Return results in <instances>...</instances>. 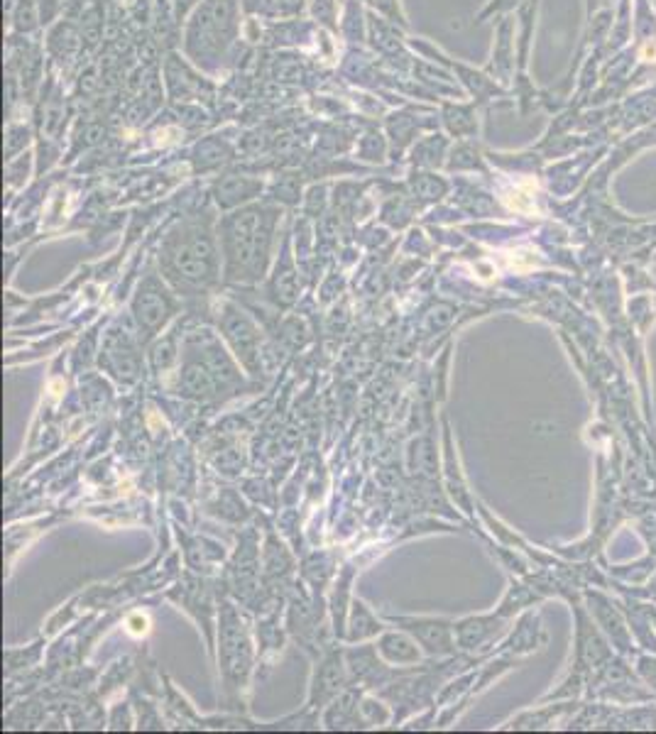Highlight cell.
I'll use <instances>...</instances> for the list:
<instances>
[{
    "instance_id": "30bf717a",
    "label": "cell",
    "mask_w": 656,
    "mask_h": 734,
    "mask_svg": "<svg viewBox=\"0 0 656 734\" xmlns=\"http://www.w3.org/2000/svg\"><path fill=\"white\" fill-rule=\"evenodd\" d=\"M399 629L412 634L414 642L424 649L426 656H448L453 654V639H451V622L436 620V617H402L392 615L387 617Z\"/></svg>"
},
{
    "instance_id": "8992f818",
    "label": "cell",
    "mask_w": 656,
    "mask_h": 734,
    "mask_svg": "<svg viewBox=\"0 0 656 734\" xmlns=\"http://www.w3.org/2000/svg\"><path fill=\"white\" fill-rule=\"evenodd\" d=\"M174 314H177V299L167 289L164 279L155 270H150L142 277L133 297V316L138 323L140 343H150L152 338L160 336Z\"/></svg>"
},
{
    "instance_id": "d6986e66",
    "label": "cell",
    "mask_w": 656,
    "mask_h": 734,
    "mask_svg": "<svg viewBox=\"0 0 656 734\" xmlns=\"http://www.w3.org/2000/svg\"><path fill=\"white\" fill-rule=\"evenodd\" d=\"M360 712H363L365 725L382 727V725H387V720H390V710H387L382 703H377V700H373V698L360 700Z\"/></svg>"
},
{
    "instance_id": "ffe728a7",
    "label": "cell",
    "mask_w": 656,
    "mask_h": 734,
    "mask_svg": "<svg viewBox=\"0 0 656 734\" xmlns=\"http://www.w3.org/2000/svg\"><path fill=\"white\" fill-rule=\"evenodd\" d=\"M414 194L422 196V199H436V177L431 174H419L412 179Z\"/></svg>"
},
{
    "instance_id": "4fadbf2b",
    "label": "cell",
    "mask_w": 656,
    "mask_h": 734,
    "mask_svg": "<svg viewBox=\"0 0 656 734\" xmlns=\"http://www.w3.org/2000/svg\"><path fill=\"white\" fill-rule=\"evenodd\" d=\"M324 725L328 727V730L363 727L365 720H363V712H360V690H355V686L346 688L336 700H333V703H328Z\"/></svg>"
},
{
    "instance_id": "44dd1931",
    "label": "cell",
    "mask_w": 656,
    "mask_h": 734,
    "mask_svg": "<svg viewBox=\"0 0 656 734\" xmlns=\"http://www.w3.org/2000/svg\"><path fill=\"white\" fill-rule=\"evenodd\" d=\"M368 3L375 5V8L380 10V13L390 15V18L395 20V23H402L404 25V15L399 13V3H397V0H368Z\"/></svg>"
},
{
    "instance_id": "8fae6325",
    "label": "cell",
    "mask_w": 656,
    "mask_h": 734,
    "mask_svg": "<svg viewBox=\"0 0 656 734\" xmlns=\"http://www.w3.org/2000/svg\"><path fill=\"white\" fill-rule=\"evenodd\" d=\"M101 365H106L118 380H135L140 370V355L138 348H135L133 336L128 331H120V328H113L108 333L106 343H103V353H101Z\"/></svg>"
},
{
    "instance_id": "3957f363",
    "label": "cell",
    "mask_w": 656,
    "mask_h": 734,
    "mask_svg": "<svg viewBox=\"0 0 656 734\" xmlns=\"http://www.w3.org/2000/svg\"><path fill=\"white\" fill-rule=\"evenodd\" d=\"M245 387L243 375L211 331L191 333L184 343L179 394L196 402H213Z\"/></svg>"
},
{
    "instance_id": "9c48e42d",
    "label": "cell",
    "mask_w": 656,
    "mask_h": 734,
    "mask_svg": "<svg viewBox=\"0 0 656 734\" xmlns=\"http://www.w3.org/2000/svg\"><path fill=\"white\" fill-rule=\"evenodd\" d=\"M348 686H351V681H348L346 654H341V651H328L324 659H321L314 668L306 710L326 708V705L333 703V700H336Z\"/></svg>"
},
{
    "instance_id": "277c9868",
    "label": "cell",
    "mask_w": 656,
    "mask_h": 734,
    "mask_svg": "<svg viewBox=\"0 0 656 734\" xmlns=\"http://www.w3.org/2000/svg\"><path fill=\"white\" fill-rule=\"evenodd\" d=\"M218 666L228 708H240V695L253 673V642L243 615L228 600L218 605Z\"/></svg>"
},
{
    "instance_id": "52a82bcc",
    "label": "cell",
    "mask_w": 656,
    "mask_h": 734,
    "mask_svg": "<svg viewBox=\"0 0 656 734\" xmlns=\"http://www.w3.org/2000/svg\"><path fill=\"white\" fill-rule=\"evenodd\" d=\"M223 338L231 345L233 355L240 360V365L250 372L253 377H260L262 372V338L255 323L248 319L240 309L233 304L223 306V314L218 319Z\"/></svg>"
},
{
    "instance_id": "7c38bea8",
    "label": "cell",
    "mask_w": 656,
    "mask_h": 734,
    "mask_svg": "<svg viewBox=\"0 0 656 734\" xmlns=\"http://www.w3.org/2000/svg\"><path fill=\"white\" fill-rule=\"evenodd\" d=\"M377 651H380L382 659L392 666H417L422 661L424 649L414 642L412 634L402 632H385L377 642Z\"/></svg>"
},
{
    "instance_id": "7a4b0ae2",
    "label": "cell",
    "mask_w": 656,
    "mask_h": 734,
    "mask_svg": "<svg viewBox=\"0 0 656 734\" xmlns=\"http://www.w3.org/2000/svg\"><path fill=\"white\" fill-rule=\"evenodd\" d=\"M280 216L282 211L277 206L255 204L221 218L218 235H221L223 282L255 284L265 279Z\"/></svg>"
},
{
    "instance_id": "9a60e30c",
    "label": "cell",
    "mask_w": 656,
    "mask_h": 734,
    "mask_svg": "<svg viewBox=\"0 0 656 734\" xmlns=\"http://www.w3.org/2000/svg\"><path fill=\"white\" fill-rule=\"evenodd\" d=\"M262 182L258 179H248V177H231L221 179L216 186H213V194H216V201L221 208H235L245 201L255 199V194H260Z\"/></svg>"
},
{
    "instance_id": "7402d4cb",
    "label": "cell",
    "mask_w": 656,
    "mask_h": 734,
    "mask_svg": "<svg viewBox=\"0 0 656 734\" xmlns=\"http://www.w3.org/2000/svg\"><path fill=\"white\" fill-rule=\"evenodd\" d=\"M191 3H194V0H177V13H179V18H182L184 10H187Z\"/></svg>"
},
{
    "instance_id": "6da1fadb",
    "label": "cell",
    "mask_w": 656,
    "mask_h": 734,
    "mask_svg": "<svg viewBox=\"0 0 656 734\" xmlns=\"http://www.w3.org/2000/svg\"><path fill=\"white\" fill-rule=\"evenodd\" d=\"M162 275L187 297L209 294L221 277V255L216 245V226L209 211L177 223L162 240Z\"/></svg>"
},
{
    "instance_id": "5bb4252c",
    "label": "cell",
    "mask_w": 656,
    "mask_h": 734,
    "mask_svg": "<svg viewBox=\"0 0 656 734\" xmlns=\"http://www.w3.org/2000/svg\"><path fill=\"white\" fill-rule=\"evenodd\" d=\"M294 573V561L289 556L287 549L277 541V536H267L265 551H262V575H265L267 583H280L284 585Z\"/></svg>"
},
{
    "instance_id": "5b68a950",
    "label": "cell",
    "mask_w": 656,
    "mask_h": 734,
    "mask_svg": "<svg viewBox=\"0 0 656 734\" xmlns=\"http://www.w3.org/2000/svg\"><path fill=\"white\" fill-rule=\"evenodd\" d=\"M238 30V0H206L189 23L187 52L199 67L216 69Z\"/></svg>"
},
{
    "instance_id": "2e32d148",
    "label": "cell",
    "mask_w": 656,
    "mask_h": 734,
    "mask_svg": "<svg viewBox=\"0 0 656 734\" xmlns=\"http://www.w3.org/2000/svg\"><path fill=\"white\" fill-rule=\"evenodd\" d=\"M382 632V622L370 612V607L363 600H351L346 622V642L360 644L377 637Z\"/></svg>"
},
{
    "instance_id": "ba28073f",
    "label": "cell",
    "mask_w": 656,
    "mask_h": 734,
    "mask_svg": "<svg viewBox=\"0 0 656 734\" xmlns=\"http://www.w3.org/2000/svg\"><path fill=\"white\" fill-rule=\"evenodd\" d=\"M346 668H348V681L355 688H382L390 686V681H395L397 676H407L414 668L395 666L390 668L387 661L382 659L377 646L363 644V646H351L346 651Z\"/></svg>"
},
{
    "instance_id": "ac0fdd59",
    "label": "cell",
    "mask_w": 656,
    "mask_h": 734,
    "mask_svg": "<svg viewBox=\"0 0 656 734\" xmlns=\"http://www.w3.org/2000/svg\"><path fill=\"white\" fill-rule=\"evenodd\" d=\"M150 360L155 372L167 370L169 365H174L177 360V331H172L169 336H164L162 341H157L150 350Z\"/></svg>"
},
{
    "instance_id": "e0dca14e",
    "label": "cell",
    "mask_w": 656,
    "mask_h": 734,
    "mask_svg": "<svg viewBox=\"0 0 656 734\" xmlns=\"http://www.w3.org/2000/svg\"><path fill=\"white\" fill-rule=\"evenodd\" d=\"M270 297L277 306L294 304V299L299 297L297 270H294V262L289 260L287 248H284L280 262H277L275 277H272V282H270Z\"/></svg>"
}]
</instances>
